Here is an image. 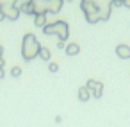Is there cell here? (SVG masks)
Returning a JSON list of instances; mask_svg holds the SVG:
<instances>
[{
	"instance_id": "8992f818",
	"label": "cell",
	"mask_w": 130,
	"mask_h": 127,
	"mask_svg": "<svg viewBox=\"0 0 130 127\" xmlns=\"http://www.w3.org/2000/svg\"><path fill=\"white\" fill-rule=\"evenodd\" d=\"M0 11L4 13V16L7 18V20H11V22H14V20H18L20 18V9H18V6H9V7H0Z\"/></svg>"
},
{
	"instance_id": "6da1fadb",
	"label": "cell",
	"mask_w": 130,
	"mask_h": 127,
	"mask_svg": "<svg viewBox=\"0 0 130 127\" xmlns=\"http://www.w3.org/2000/svg\"><path fill=\"white\" fill-rule=\"evenodd\" d=\"M114 0H80V9L89 23L107 22Z\"/></svg>"
},
{
	"instance_id": "7a4b0ae2",
	"label": "cell",
	"mask_w": 130,
	"mask_h": 127,
	"mask_svg": "<svg viewBox=\"0 0 130 127\" xmlns=\"http://www.w3.org/2000/svg\"><path fill=\"white\" fill-rule=\"evenodd\" d=\"M32 4V11H34V16L36 15H57L61 9H62V4L64 0H30Z\"/></svg>"
},
{
	"instance_id": "3957f363",
	"label": "cell",
	"mask_w": 130,
	"mask_h": 127,
	"mask_svg": "<svg viewBox=\"0 0 130 127\" xmlns=\"http://www.w3.org/2000/svg\"><path fill=\"white\" fill-rule=\"evenodd\" d=\"M39 48H41V45H39L38 38L32 32H29V34L23 36V41H22V57L25 61L36 59L39 56Z\"/></svg>"
},
{
	"instance_id": "9a60e30c",
	"label": "cell",
	"mask_w": 130,
	"mask_h": 127,
	"mask_svg": "<svg viewBox=\"0 0 130 127\" xmlns=\"http://www.w3.org/2000/svg\"><path fill=\"white\" fill-rule=\"evenodd\" d=\"M48 70H50L52 73H55V72L59 70V65H57V63H50V65H48Z\"/></svg>"
},
{
	"instance_id": "30bf717a",
	"label": "cell",
	"mask_w": 130,
	"mask_h": 127,
	"mask_svg": "<svg viewBox=\"0 0 130 127\" xmlns=\"http://www.w3.org/2000/svg\"><path fill=\"white\" fill-rule=\"evenodd\" d=\"M64 50H66V54H68V56H77V54L80 52V47H78L77 43H70V45H66V47H64Z\"/></svg>"
},
{
	"instance_id": "5b68a950",
	"label": "cell",
	"mask_w": 130,
	"mask_h": 127,
	"mask_svg": "<svg viewBox=\"0 0 130 127\" xmlns=\"http://www.w3.org/2000/svg\"><path fill=\"white\" fill-rule=\"evenodd\" d=\"M86 88H87V90H89V93H91L93 97H96V98H100V97H102V93H103V84H102V82H98V81H93V79H89V81H87Z\"/></svg>"
},
{
	"instance_id": "5bb4252c",
	"label": "cell",
	"mask_w": 130,
	"mask_h": 127,
	"mask_svg": "<svg viewBox=\"0 0 130 127\" xmlns=\"http://www.w3.org/2000/svg\"><path fill=\"white\" fill-rule=\"evenodd\" d=\"M11 75H13V77H20V75H22V68H20V66H13V68H11Z\"/></svg>"
},
{
	"instance_id": "52a82bcc",
	"label": "cell",
	"mask_w": 130,
	"mask_h": 127,
	"mask_svg": "<svg viewBox=\"0 0 130 127\" xmlns=\"http://www.w3.org/2000/svg\"><path fill=\"white\" fill-rule=\"evenodd\" d=\"M116 54L121 59H130V47L128 45H118L116 47Z\"/></svg>"
},
{
	"instance_id": "277c9868",
	"label": "cell",
	"mask_w": 130,
	"mask_h": 127,
	"mask_svg": "<svg viewBox=\"0 0 130 127\" xmlns=\"http://www.w3.org/2000/svg\"><path fill=\"white\" fill-rule=\"evenodd\" d=\"M43 32L45 34H55L57 38H59V41H64L66 43V40H68V36H70V27H68V23L66 22H62V20H57V22H54V23H46L45 27H43Z\"/></svg>"
},
{
	"instance_id": "e0dca14e",
	"label": "cell",
	"mask_w": 130,
	"mask_h": 127,
	"mask_svg": "<svg viewBox=\"0 0 130 127\" xmlns=\"http://www.w3.org/2000/svg\"><path fill=\"white\" fill-rule=\"evenodd\" d=\"M123 2H125V0H114L112 6H118V7H119V6H123Z\"/></svg>"
},
{
	"instance_id": "ba28073f",
	"label": "cell",
	"mask_w": 130,
	"mask_h": 127,
	"mask_svg": "<svg viewBox=\"0 0 130 127\" xmlns=\"http://www.w3.org/2000/svg\"><path fill=\"white\" fill-rule=\"evenodd\" d=\"M20 13H25V15H32L34 16V11H32V4H30V0H23V2L18 6Z\"/></svg>"
},
{
	"instance_id": "d6986e66",
	"label": "cell",
	"mask_w": 130,
	"mask_h": 127,
	"mask_svg": "<svg viewBox=\"0 0 130 127\" xmlns=\"http://www.w3.org/2000/svg\"><path fill=\"white\" fill-rule=\"evenodd\" d=\"M2 54H4V48H2V47H0V63H2V61H4V59H2Z\"/></svg>"
},
{
	"instance_id": "ac0fdd59",
	"label": "cell",
	"mask_w": 130,
	"mask_h": 127,
	"mask_svg": "<svg viewBox=\"0 0 130 127\" xmlns=\"http://www.w3.org/2000/svg\"><path fill=\"white\" fill-rule=\"evenodd\" d=\"M123 6H125V7H128V9H130V0H125V2H123Z\"/></svg>"
},
{
	"instance_id": "4fadbf2b",
	"label": "cell",
	"mask_w": 130,
	"mask_h": 127,
	"mask_svg": "<svg viewBox=\"0 0 130 127\" xmlns=\"http://www.w3.org/2000/svg\"><path fill=\"white\" fill-rule=\"evenodd\" d=\"M9 6H18V0H0V7H9Z\"/></svg>"
},
{
	"instance_id": "8fae6325",
	"label": "cell",
	"mask_w": 130,
	"mask_h": 127,
	"mask_svg": "<svg viewBox=\"0 0 130 127\" xmlns=\"http://www.w3.org/2000/svg\"><path fill=\"white\" fill-rule=\"evenodd\" d=\"M34 23L43 29V27L46 25V15H36V16H34Z\"/></svg>"
},
{
	"instance_id": "2e32d148",
	"label": "cell",
	"mask_w": 130,
	"mask_h": 127,
	"mask_svg": "<svg viewBox=\"0 0 130 127\" xmlns=\"http://www.w3.org/2000/svg\"><path fill=\"white\" fill-rule=\"evenodd\" d=\"M4 75H6V72H4V61L0 63V79H4Z\"/></svg>"
},
{
	"instance_id": "ffe728a7",
	"label": "cell",
	"mask_w": 130,
	"mask_h": 127,
	"mask_svg": "<svg viewBox=\"0 0 130 127\" xmlns=\"http://www.w3.org/2000/svg\"><path fill=\"white\" fill-rule=\"evenodd\" d=\"M4 20H6V16H4V13H2V11H0V22H4Z\"/></svg>"
},
{
	"instance_id": "7c38bea8",
	"label": "cell",
	"mask_w": 130,
	"mask_h": 127,
	"mask_svg": "<svg viewBox=\"0 0 130 127\" xmlns=\"http://www.w3.org/2000/svg\"><path fill=\"white\" fill-rule=\"evenodd\" d=\"M38 57H41L43 61H50L52 54H50V50H48L46 47H41V48H39V56H38Z\"/></svg>"
},
{
	"instance_id": "9c48e42d",
	"label": "cell",
	"mask_w": 130,
	"mask_h": 127,
	"mask_svg": "<svg viewBox=\"0 0 130 127\" xmlns=\"http://www.w3.org/2000/svg\"><path fill=\"white\" fill-rule=\"evenodd\" d=\"M89 98H91V93H89V90H87L86 86L78 88V100H80V102H87Z\"/></svg>"
}]
</instances>
